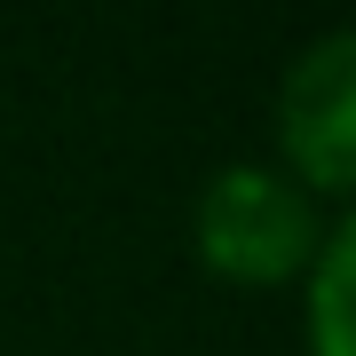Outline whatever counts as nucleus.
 Returning <instances> with one entry per match:
<instances>
[{
	"label": "nucleus",
	"instance_id": "nucleus-1",
	"mask_svg": "<svg viewBox=\"0 0 356 356\" xmlns=\"http://www.w3.org/2000/svg\"><path fill=\"white\" fill-rule=\"evenodd\" d=\"M317 245V198L277 166H222L198 191V261L229 285H293Z\"/></svg>",
	"mask_w": 356,
	"mask_h": 356
},
{
	"label": "nucleus",
	"instance_id": "nucleus-2",
	"mask_svg": "<svg viewBox=\"0 0 356 356\" xmlns=\"http://www.w3.org/2000/svg\"><path fill=\"white\" fill-rule=\"evenodd\" d=\"M277 143L309 198H348V182H356V32H325L285 72Z\"/></svg>",
	"mask_w": 356,
	"mask_h": 356
},
{
	"label": "nucleus",
	"instance_id": "nucleus-3",
	"mask_svg": "<svg viewBox=\"0 0 356 356\" xmlns=\"http://www.w3.org/2000/svg\"><path fill=\"white\" fill-rule=\"evenodd\" d=\"M348 254H356V229L332 222L317 261L301 269L309 277V348L317 356H348Z\"/></svg>",
	"mask_w": 356,
	"mask_h": 356
}]
</instances>
